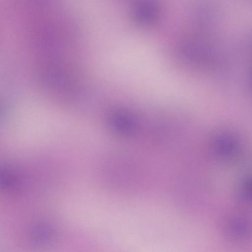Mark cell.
Segmentation results:
<instances>
[{"instance_id":"cell-1","label":"cell","mask_w":252,"mask_h":252,"mask_svg":"<svg viewBox=\"0 0 252 252\" xmlns=\"http://www.w3.org/2000/svg\"><path fill=\"white\" fill-rule=\"evenodd\" d=\"M109 123L112 129L121 135L132 134L136 128V123L132 115L125 110H118L110 117Z\"/></svg>"},{"instance_id":"cell-2","label":"cell","mask_w":252,"mask_h":252,"mask_svg":"<svg viewBox=\"0 0 252 252\" xmlns=\"http://www.w3.org/2000/svg\"><path fill=\"white\" fill-rule=\"evenodd\" d=\"M219 220H220V215H219ZM220 246H221V243H220Z\"/></svg>"}]
</instances>
